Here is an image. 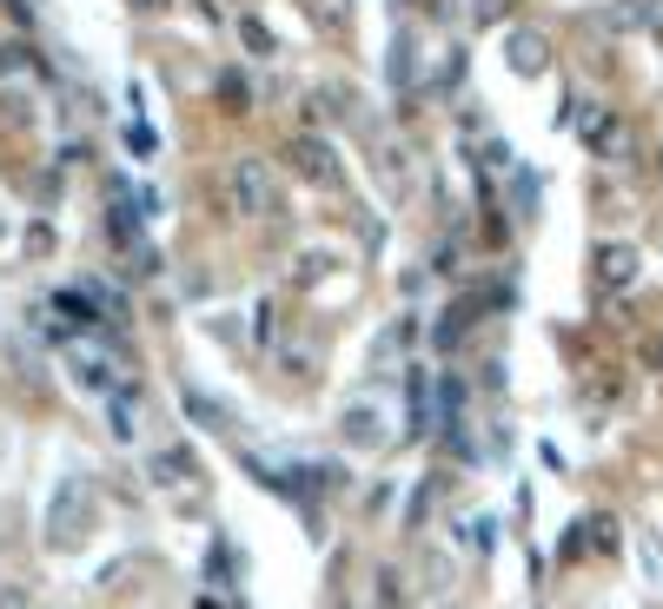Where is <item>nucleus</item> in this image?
I'll return each mask as SVG.
<instances>
[{"instance_id":"nucleus-1","label":"nucleus","mask_w":663,"mask_h":609,"mask_svg":"<svg viewBox=\"0 0 663 609\" xmlns=\"http://www.w3.org/2000/svg\"><path fill=\"white\" fill-rule=\"evenodd\" d=\"M226 212H232V219H279V212H286V186H279L273 159L239 153V159L226 166Z\"/></svg>"},{"instance_id":"nucleus-2","label":"nucleus","mask_w":663,"mask_h":609,"mask_svg":"<svg viewBox=\"0 0 663 609\" xmlns=\"http://www.w3.org/2000/svg\"><path fill=\"white\" fill-rule=\"evenodd\" d=\"M557 126H570L577 139L591 146V159H604V166H624V159L637 153V139H630V120H624L617 107H604V100H564Z\"/></svg>"},{"instance_id":"nucleus-3","label":"nucleus","mask_w":663,"mask_h":609,"mask_svg":"<svg viewBox=\"0 0 663 609\" xmlns=\"http://www.w3.org/2000/svg\"><path fill=\"white\" fill-rule=\"evenodd\" d=\"M87 531H94V490H87V477H60V490L47 503V544L53 550H80Z\"/></svg>"},{"instance_id":"nucleus-4","label":"nucleus","mask_w":663,"mask_h":609,"mask_svg":"<svg viewBox=\"0 0 663 609\" xmlns=\"http://www.w3.org/2000/svg\"><path fill=\"white\" fill-rule=\"evenodd\" d=\"M286 159H292L299 180L318 186V193H339V186H346V159H339V146H332L325 133H292Z\"/></svg>"},{"instance_id":"nucleus-5","label":"nucleus","mask_w":663,"mask_h":609,"mask_svg":"<svg viewBox=\"0 0 663 609\" xmlns=\"http://www.w3.org/2000/svg\"><path fill=\"white\" fill-rule=\"evenodd\" d=\"M637 272H643L637 245H624V239L591 245V285H598V292H630V285H637Z\"/></svg>"},{"instance_id":"nucleus-6","label":"nucleus","mask_w":663,"mask_h":609,"mask_svg":"<svg viewBox=\"0 0 663 609\" xmlns=\"http://www.w3.org/2000/svg\"><path fill=\"white\" fill-rule=\"evenodd\" d=\"M339 438H346L352 451H385V444H391L385 404H378V398H352V404L339 411Z\"/></svg>"},{"instance_id":"nucleus-7","label":"nucleus","mask_w":663,"mask_h":609,"mask_svg":"<svg viewBox=\"0 0 663 609\" xmlns=\"http://www.w3.org/2000/svg\"><path fill=\"white\" fill-rule=\"evenodd\" d=\"M505 66H511L518 80H544V73H551V34L511 27V34H505Z\"/></svg>"},{"instance_id":"nucleus-8","label":"nucleus","mask_w":663,"mask_h":609,"mask_svg":"<svg viewBox=\"0 0 663 609\" xmlns=\"http://www.w3.org/2000/svg\"><path fill=\"white\" fill-rule=\"evenodd\" d=\"M432 424H438V411H432V372L405 365V430H411V438H432Z\"/></svg>"},{"instance_id":"nucleus-9","label":"nucleus","mask_w":663,"mask_h":609,"mask_svg":"<svg viewBox=\"0 0 663 609\" xmlns=\"http://www.w3.org/2000/svg\"><path fill=\"white\" fill-rule=\"evenodd\" d=\"M419 338H425L419 312H398V318H391V325L372 338V365H398V358L411 365V344H419Z\"/></svg>"},{"instance_id":"nucleus-10","label":"nucleus","mask_w":663,"mask_h":609,"mask_svg":"<svg viewBox=\"0 0 663 609\" xmlns=\"http://www.w3.org/2000/svg\"><path fill=\"white\" fill-rule=\"evenodd\" d=\"M299 14H305L325 40H346V34H352V0H299Z\"/></svg>"},{"instance_id":"nucleus-11","label":"nucleus","mask_w":663,"mask_h":609,"mask_svg":"<svg viewBox=\"0 0 663 609\" xmlns=\"http://www.w3.org/2000/svg\"><path fill=\"white\" fill-rule=\"evenodd\" d=\"M478 312H484V305H478V292H465L458 305H445V318L432 325V344H438V352H451V344H458V338L478 325Z\"/></svg>"},{"instance_id":"nucleus-12","label":"nucleus","mask_w":663,"mask_h":609,"mask_svg":"<svg viewBox=\"0 0 663 609\" xmlns=\"http://www.w3.org/2000/svg\"><path fill=\"white\" fill-rule=\"evenodd\" d=\"M146 471H153V484L173 490V484H193V477H200V458L173 444V451H153V458H146Z\"/></svg>"},{"instance_id":"nucleus-13","label":"nucleus","mask_w":663,"mask_h":609,"mask_svg":"<svg viewBox=\"0 0 663 609\" xmlns=\"http://www.w3.org/2000/svg\"><path fill=\"white\" fill-rule=\"evenodd\" d=\"M180 411H186L193 424H206V430H232V411H226L219 398H206L200 385H180Z\"/></svg>"},{"instance_id":"nucleus-14","label":"nucleus","mask_w":663,"mask_h":609,"mask_svg":"<svg viewBox=\"0 0 663 609\" xmlns=\"http://www.w3.org/2000/svg\"><path fill=\"white\" fill-rule=\"evenodd\" d=\"M133 398H140V385H120V391L107 398V417H113L107 430H113L120 444H133V438H140V411H133Z\"/></svg>"},{"instance_id":"nucleus-15","label":"nucleus","mask_w":663,"mask_h":609,"mask_svg":"<svg viewBox=\"0 0 663 609\" xmlns=\"http://www.w3.org/2000/svg\"><path fill=\"white\" fill-rule=\"evenodd\" d=\"M577 531H584V550H598V557H617V544H624V537H617V516H604V510L584 516Z\"/></svg>"},{"instance_id":"nucleus-16","label":"nucleus","mask_w":663,"mask_h":609,"mask_svg":"<svg viewBox=\"0 0 663 609\" xmlns=\"http://www.w3.org/2000/svg\"><path fill=\"white\" fill-rule=\"evenodd\" d=\"M438 490H445V477H425L419 490L405 497V531H425V516H432V503H438Z\"/></svg>"},{"instance_id":"nucleus-17","label":"nucleus","mask_w":663,"mask_h":609,"mask_svg":"<svg viewBox=\"0 0 663 609\" xmlns=\"http://www.w3.org/2000/svg\"><path fill=\"white\" fill-rule=\"evenodd\" d=\"M239 40H245V53H253V60H273V53H279L273 27H266L260 14H239Z\"/></svg>"},{"instance_id":"nucleus-18","label":"nucleus","mask_w":663,"mask_h":609,"mask_svg":"<svg viewBox=\"0 0 663 609\" xmlns=\"http://www.w3.org/2000/svg\"><path fill=\"white\" fill-rule=\"evenodd\" d=\"M213 94H219V107H226V113H253V80H245V73H219Z\"/></svg>"},{"instance_id":"nucleus-19","label":"nucleus","mask_w":663,"mask_h":609,"mask_svg":"<svg viewBox=\"0 0 663 609\" xmlns=\"http://www.w3.org/2000/svg\"><path fill=\"white\" fill-rule=\"evenodd\" d=\"M73 378H80V385H87L94 398H113V391L126 385V378H113V365H100V358H80V365H73Z\"/></svg>"},{"instance_id":"nucleus-20","label":"nucleus","mask_w":663,"mask_h":609,"mask_svg":"<svg viewBox=\"0 0 663 609\" xmlns=\"http://www.w3.org/2000/svg\"><path fill=\"white\" fill-rule=\"evenodd\" d=\"M34 120V100H27V86H0V126H27Z\"/></svg>"},{"instance_id":"nucleus-21","label":"nucleus","mask_w":663,"mask_h":609,"mask_svg":"<svg viewBox=\"0 0 663 609\" xmlns=\"http://www.w3.org/2000/svg\"><path fill=\"white\" fill-rule=\"evenodd\" d=\"M411 73H419V47H411V34H398L391 40V86H398V94L411 86Z\"/></svg>"},{"instance_id":"nucleus-22","label":"nucleus","mask_w":663,"mask_h":609,"mask_svg":"<svg viewBox=\"0 0 663 609\" xmlns=\"http://www.w3.org/2000/svg\"><path fill=\"white\" fill-rule=\"evenodd\" d=\"M372 589H378V609H411V596H405V576H398L391 563L372 576Z\"/></svg>"},{"instance_id":"nucleus-23","label":"nucleus","mask_w":663,"mask_h":609,"mask_svg":"<svg viewBox=\"0 0 663 609\" xmlns=\"http://www.w3.org/2000/svg\"><path fill=\"white\" fill-rule=\"evenodd\" d=\"M27 66H40V53H34L27 40H8V47H0V86H8L14 73H27Z\"/></svg>"},{"instance_id":"nucleus-24","label":"nucleus","mask_w":663,"mask_h":609,"mask_svg":"<svg viewBox=\"0 0 663 609\" xmlns=\"http://www.w3.org/2000/svg\"><path fill=\"white\" fill-rule=\"evenodd\" d=\"M332 272V252H299L292 258V285H318Z\"/></svg>"},{"instance_id":"nucleus-25","label":"nucleus","mask_w":663,"mask_h":609,"mask_svg":"<svg viewBox=\"0 0 663 609\" xmlns=\"http://www.w3.org/2000/svg\"><path fill=\"white\" fill-rule=\"evenodd\" d=\"M511 8H518V0H478L471 21H478V27H505V21H511Z\"/></svg>"},{"instance_id":"nucleus-26","label":"nucleus","mask_w":663,"mask_h":609,"mask_svg":"<svg viewBox=\"0 0 663 609\" xmlns=\"http://www.w3.org/2000/svg\"><path fill=\"white\" fill-rule=\"evenodd\" d=\"M126 153H133V159H153V153H159V133L133 120V126H126Z\"/></svg>"},{"instance_id":"nucleus-27","label":"nucleus","mask_w":663,"mask_h":609,"mask_svg":"<svg viewBox=\"0 0 663 609\" xmlns=\"http://www.w3.org/2000/svg\"><path fill=\"white\" fill-rule=\"evenodd\" d=\"M126 272H133V279H153V272H159V252H153V245H126Z\"/></svg>"},{"instance_id":"nucleus-28","label":"nucleus","mask_w":663,"mask_h":609,"mask_svg":"<svg viewBox=\"0 0 663 609\" xmlns=\"http://www.w3.org/2000/svg\"><path fill=\"white\" fill-rule=\"evenodd\" d=\"M630 14H637V27L663 34V0H630Z\"/></svg>"},{"instance_id":"nucleus-29","label":"nucleus","mask_w":663,"mask_h":609,"mask_svg":"<svg viewBox=\"0 0 663 609\" xmlns=\"http://www.w3.org/2000/svg\"><path fill=\"white\" fill-rule=\"evenodd\" d=\"M126 8H133V14H166L173 0H126Z\"/></svg>"},{"instance_id":"nucleus-30","label":"nucleus","mask_w":663,"mask_h":609,"mask_svg":"<svg viewBox=\"0 0 663 609\" xmlns=\"http://www.w3.org/2000/svg\"><path fill=\"white\" fill-rule=\"evenodd\" d=\"M656 180H663V146H656Z\"/></svg>"},{"instance_id":"nucleus-31","label":"nucleus","mask_w":663,"mask_h":609,"mask_svg":"<svg viewBox=\"0 0 663 609\" xmlns=\"http://www.w3.org/2000/svg\"><path fill=\"white\" fill-rule=\"evenodd\" d=\"M438 609H445V602H438Z\"/></svg>"}]
</instances>
